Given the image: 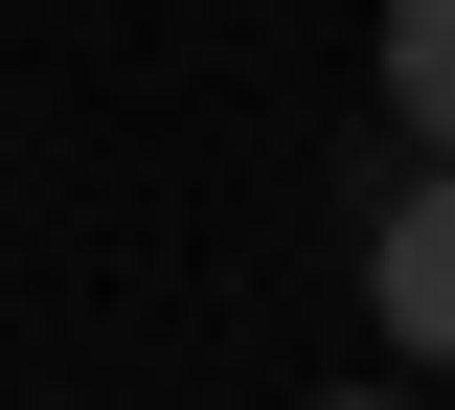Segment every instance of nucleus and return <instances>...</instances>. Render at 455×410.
<instances>
[{"mask_svg": "<svg viewBox=\"0 0 455 410\" xmlns=\"http://www.w3.org/2000/svg\"><path fill=\"white\" fill-rule=\"evenodd\" d=\"M319 410H410V388H319Z\"/></svg>", "mask_w": 455, "mask_h": 410, "instance_id": "7ed1b4c3", "label": "nucleus"}, {"mask_svg": "<svg viewBox=\"0 0 455 410\" xmlns=\"http://www.w3.org/2000/svg\"><path fill=\"white\" fill-rule=\"evenodd\" d=\"M364 319H387V342H410V365H455V160H433V182H410L387 229H364Z\"/></svg>", "mask_w": 455, "mask_h": 410, "instance_id": "f257e3e1", "label": "nucleus"}, {"mask_svg": "<svg viewBox=\"0 0 455 410\" xmlns=\"http://www.w3.org/2000/svg\"><path fill=\"white\" fill-rule=\"evenodd\" d=\"M387 115L455 160V0H387Z\"/></svg>", "mask_w": 455, "mask_h": 410, "instance_id": "f03ea898", "label": "nucleus"}]
</instances>
